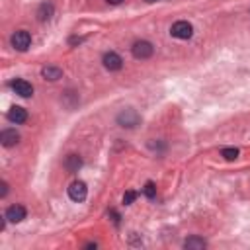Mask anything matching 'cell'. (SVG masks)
<instances>
[{
	"mask_svg": "<svg viewBox=\"0 0 250 250\" xmlns=\"http://www.w3.org/2000/svg\"><path fill=\"white\" fill-rule=\"evenodd\" d=\"M0 188H2L0 197H6V193H8V184H6V182H0Z\"/></svg>",
	"mask_w": 250,
	"mask_h": 250,
	"instance_id": "cell-18",
	"label": "cell"
},
{
	"mask_svg": "<svg viewBox=\"0 0 250 250\" xmlns=\"http://www.w3.org/2000/svg\"><path fill=\"white\" fill-rule=\"evenodd\" d=\"M10 88H12L18 96H21V98H31V96H33V86H31V82H27V80H23V78H14V80L10 82Z\"/></svg>",
	"mask_w": 250,
	"mask_h": 250,
	"instance_id": "cell-7",
	"label": "cell"
},
{
	"mask_svg": "<svg viewBox=\"0 0 250 250\" xmlns=\"http://www.w3.org/2000/svg\"><path fill=\"white\" fill-rule=\"evenodd\" d=\"M96 246H98L96 242H88V244H86V248H96Z\"/></svg>",
	"mask_w": 250,
	"mask_h": 250,
	"instance_id": "cell-21",
	"label": "cell"
},
{
	"mask_svg": "<svg viewBox=\"0 0 250 250\" xmlns=\"http://www.w3.org/2000/svg\"><path fill=\"white\" fill-rule=\"evenodd\" d=\"M221 156H223L225 160H236V158H238V148H234V146H225V148L221 150Z\"/></svg>",
	"mask_w": 250,
	"mask_h": 250,
	"instance_id": "cell-15",
	"label": "cell"
},
{
	"mask_svg": "<svg viewBox=\"0 0 250 250\" xmlns=\"http://www.w3.org/2000/svg\"><path fill=\"white\" fill-rule=\"evenodd\" d=\"M8 121L10 123H16V125H21V123H25L27 121V111L21 107V105H12L10 109H8Z\"/></svg>",
	"mask_w": 250,
	"mask_h": 250,
	"instance_id": "cell-9",
	"label": "cell"
},
{
	"mask_svg": "<svg viewBox=\"0 0 250 250\" xmlns=\"http://www.w3.org/2000/svg\"><path fill=\"white\" fill-rule=\"evenodd\" d=\"M115 121H117V125L123 127V129H135V127L141 123V115L137 113V109L125 107V109H121V111L117 113Z\"/></svg>",
	"mask_w": 250,
	"mask_h": 250,
	"instance_id": "cell-1",
	"label": "cell"
},
{
	"mask_svg": "<svg viewBox=\"0 0 250 250\" xmlns=\"http://www.w3.org/2000/svg\"><path fill=\"white\" fill-rule=\"evenodd\" d=\"M145 2H156V0H145Z\"/></svg>",
	"mask_w": 250,
	"mask_h": 250,
	"instance_id": "cell-22",
	"label": "cell"
},
{
	"mask_svg": "<svg viewBox=\"0 0 250 250\" xmlns=\"http://www.w3.org/2000/svg\"><path fill=\"white\" fill-rule=\"evenodd\" d=\"M109 215H111V221H113V223H115V225H119V215H117V213H115V211H113V209H111V211H109Z\"/></svg>",
	"mask_w": 250,
	"mask_h": 250,
	"instance_id": "cell-19",
	"label": "cell"
},
{
	"mask_svg": "<svg viewBox=\"0 0 250 250\" xmlns=\"http://www.w3.org/2000/svg\"><path fill=\"white\" fill-rule=\"evenodd\" d=\"M25 215H27V211H25V207H23L21 203L10 205V207L6 209V213H4V217L8 219V223H21V221L25 219Z\"/></svg>",
	"mask_w": 250,
	"mask_h": 250,
	"instance_id": "cell-8",
	"label": "cell"
},
{
	"mask_svg": "<svg viewBox=\"0 0 250 250\" xmlns=\"http://www.w3.org/2000/svg\"><path fill=\"white\" fill-rule=\"evenodd\" d=\"M135 199H137V191L135 189H127L123 193V205H131Z\"/></svg>",
	"mask_w": 250,
	"mask_h": 250,
	"instance_id": "cell-17",
	"label": "cell"
},
{
	"mask_svg": "<svg viewBox=\"0 0 250 250\" xmlns=\"http://www.w3.org/2000/svg\"><path fill=\"white\" fill-rule=\"evenodd\" d=\"M66 193H68L70 201H74V203H82V201L86 199V195H88V188H86V184H84L82 180H74V182L68 186Z\"/></svg>",
	"mask_w": 250,
	"mask_h": 250,
	"instance_id": "cell-5",
	"label": "cell"
},
{
	"mask_svg": "<svg viewBox=\"0 0 250 250\" xmlns=\"http://www.w3.org/2000/svg\"><path fill=\"white\" fill-rule=\"evenodd\" d=\"M10 43H12V47H14L16 51H21V53H23V51H27L29 45H31V35H29V31H25V29H18V31L12 33Z\"/></svg>",
	"mask_w": 250,
	"mask_h": 250,
	"instance_id": "cell-4",
	"label": "cell"
},
{
	"mask_svg": "<svg viewBox=\"0 0 250 250\" xmlns=\"http://www.w3.org/2000/svg\"><path fill=\"white\" fill-rule=\"evenodd\" d=\"M205 246H207V242L201 236H195V234L184 240V248H188V250H203Z\"/></svg>",
	"mask_w": 250,
	"mask_h": 250,
	"instance_id": "cell-14",
	"label": "cell"
},
{
	"mask_svg": "<svg viewBox=\"0 0 250 250\" xmlns=\"http://www.w3.org/2000/svg\"><path fill=\"white\" fill-rule=\"evenodd\" d=\"M62 166H64V170H66L68 174H76V172L82 168V158H80L78 154H68V156L64 158Z\"/></svg>",
	"mask_w": 250,
	"mask_h": 250,
	"instance_id": "cell-13",
	"label": "cell"
},
{
	"mask_svg": "<svg viewBox=\"0 0 250 250\" xmlns=\"http://www.w3.org/2000/svg\"><path fill=\"white\" fill-rule=\"evenodd\" d=\"M105 2H107V4H113V6H117V4H121L123 0H105Z\"/></svg>",
	"mask_w": 250,
	"mask_h": 250,
	"instance_id": "cell-20",
	"label": "cell"
},
{
	"mask_svg": "<svg viewBox=\"0 0 250 250\" xmlns=\"http://www.w3.org/2000/svg\"><path fill=\"white\" fill-rule=\"evenodd\" d=\"M35 16H37L39 21H49V20L55 16V6H53V2H41L39 8H37V12H35Z\"/></svg>",
	"mask_w": 250,
	"mask_h": 250,
	"instance_id": "cell-11",
	"label": "cell"
},
{
	"mask_svg": "<svg viewBox=\"0 0 250 250\" xmlns=\"http://www.w3.org/2000/svg\"><path fill=\"white\" fill-rule=\"evenodd\" d=\"M143 193H145L148 199H154V197H156V184H154V182H146L145 188H143Z\"/></svg>",
	"mask_w": 250,
	"mask_h": 250,
	"instance_id": "cell-16",
	"label": "cell"
},
{
	"mask_svg": "<svg viewBox=\"0 0 250 250\" xmlns=\"http://www.w3.org/2000/svg\"><path fill=\"white\" fill-rule=\"evenodd\" d=\"M41 76H43V80L57 82L59 78H62V68L61 66H55V64H47V66L41 68Z\"/></svg>",
	"mask_w": 250,
	"mask_h": 250,
	"instance_id": "cell-12",
	"label": "cell"
},
{
	"mask_svg": "<svg viewBox=\"0 0 250 250\" xmlns=\"http://www.w3.org/2000/svg\"><path fill=\"white\" fill-rule=\"evenodd\" d=\"M131 53H133V57H135L137 61H146V59L152 57L154 45H152L150 41H146V39H141V41H135V43H133Z\"/></svg>",
	"mask_w": 250,
	"mask_h": 250,
	"instance_id": "cell-2",
	"label": "cell"
},
{
	"mask_svg": "<svg viewBox=\"0 0 250 250\" xmlns=\"http://www.w3.org/2000/svg\"><path fill=\"white\" fill-rule=\"evenodd\" d=\"M0 143H2V146H6V148L16 146V145L20 143V133H18L16 129H4V131L0 133Z\"/></svg>",
	"mask_w": 250,
	"mask_h": 250,
	"instance_id": "cell-10",
	"label": "cell"
},
{
	"mask_svg": "<svg viewBox=\"0 0 250 250\" xmlns=\"http://www.w3.org/2000/svg\"><path fill=\"white\" fill-rule=\"evenodd\" d=\"M102 62H104V68L109 70V72H115V70H121L123 68V59L115 51H107L102 57Z\"/></svg>",
	"mask_w": 250,
	"mask_h": 250,
	"instance_id": "cell-6",
	"label": "cell"
},
{
	"mask_svg": "<svg viewBox=\"0 0 250 250\" xmlns=\"http://www.w3.org/2000/svg\"><path fill=\"white\" fill-rule=\"evenodd\" d=\"M170 35L176 39H191L193 35V25L186 20H178L170 25Z\"/></svg>",
	"mask_w": 250,
	"mask_h": 250,
	"instance_id": "cell-3",
	"label": "cell"
}]
</instances>
